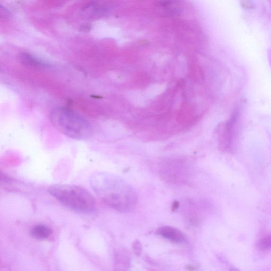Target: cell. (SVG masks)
<instances>
[{"label":"cell","instance_id":"obj_2","mask_svg":"<svg viewBox=\"0 0 271 271\" xmlns=\"http://www.w3.org/2000/svg\"><path fill=\"white\" fill-rule=\"evenodd\" d=\"M48 191L64 206L73 210L90 213L96 209L94 197L83 187L57 184L49 186Z\"/></svg>","mask_w":271,"mask_h":271},{"label":"cell","instance_id":"obj_9","mask_svg":"<svg viewBox=\"0 0 271 271\" xmlns=\"http://www.w3.org/2000/svg\"><path fill=\"white\" fill-rule=\"evenodd\" d=\"M259 249L263 250H269L271 249V235L263 238L258 244Z\"/></svg>","mask_w":271,"mask_h":271},{"label":"cell","instance_id":"obj_3","mask_svg":"<svg viewBox=\"0 0 271 271\" xmlns=\"http://www.w3.org/2000/svg\"><path fill=\"white\" fill-rule=\"evenodd\" d=\"M50 118L57 130L71 138L85 140L93 134L91 124L79 114L68 108H55L51 113Z\"/></svg>","mask_w":271,"mask_h":271},{"label":"cell","instance_id":"obj_11","mask_svg":"<svg viewBox=\"0 0 271 271\" xmlns=\"http://www.w3.org/2000/svg\"><path fill=\"white\" fill-rule=\"evenodd\" d=\"M134 246L136 247V249H134V251L136 252L137 251V254L140 253V251H141V245L139 242H136L134 244Z\"/></svg>","mask_w":271,"mask_h":271},{"label":"cell","instance_id":"obj_5","mask_svg":"<svg viewBox=\"0 0 271 271\" xmlns=\"http://www.w3.org/2000/svg\"><path fill=\"white\" fill-rule=\"evenodd\" d=\"M157 234L169 241L179 244L183 243L186 241L183 233L172 227H161L158 229Z\"/></svg>","mask_w":271,"mask_h":271},{"label":"cell","instance_id":"obj_4","mask_svg":"<svg viewBox=\"0 0 271 271\" xmlns=\"http://www.w3.org/2000/svg\"><path fill=\"white\" fill-rule=\"evenodd\" d=\"M239 111H235L226 124L225 125L222 131L221 139V146L225 150L231 149L233 142V137L234 136V129L236 127V122L239 117Z\"/></svg>","mask_w":271,"mask_h":271},{"label":"cell","instance_id":"obj_12","mask_svg":"<svg viewBox=\"0 0 271 271\" xmlns=\"http://www.w3.org/2000/svg\"><path fill=\"white\" fill-rule=\"evenodd\" d=\"M230 271H240L239 270H238L236 268H232L231 269V270H230Z\"/></svg>","mask_w":271,"mask_h":271},{"label":"cell","instance_id":"obj_8","mask_svg":"<svg viewBox=\"0 0 271 271\" xmlns=\"http://www.w3.org/2000/svg\"><path fill=\"white\" fill-rule=\"evenodd\" d=\"M103 8L99 5L97 4H90L88 5L84 9L85 13L89 14V16H94L95 15H98L100 13L103 12Z\"/></svg>","mask_w":271,"mask_h":271},{"label":"cell","instance_id":"obj_1","mask_svg":"<svg viewBox=\"0 0 271 271\" xmlns=\"http://www.w3.org/2000/svg\"><path fill=\"white\" fill-rule=\"evenodd\" d=\"M90 183L98 198L110 207L126 212L135 206V193L119 177L106 172H96L90 177Z\"/></svg>","mask_w":271,"mask_h":271},{"label":"cell","instance_id":"obj_6","mask_svg":"<svg viewBox=\"0 0 271 271\" xmlns=\"http://www.w3.org/2000/svg\"><path fill=\"white\" fill-rule=\"evenodd\" d=\"M19 60L22 64L31 68H44L48 67V64L28 53H20L19 55Z\"/></svg>","mask_w":271,"mask_h":271},{"label":"cell","instance_id":"obj_7","mask_svg":"<svg viewBox=\"0 0 271 271\" xmlns=\"http://www.w3.org/2000/svg\"><path fill=\"white\" fill-rule=\"evenodd\" d=\"M52 234L50 228L44 225H38L33 227L31 234L35 239L43 240L47 239Z\"/></svg>","mask_w":271,"mask_h":271},{"label":"cell","instance_id":"obj_10","mask_svg":"<svg viewBox=\"0 0 271 271\" xmlns=\"http://www.w3.org/2000/svg\"><path fill=\"white\" fill-rule=\"evenodd\" d=\"M241 5L244 9H251L254 7L253 4L250 1H244L241 2Z\"/></svg>","mask_w":271,"mask_h":271}]
</instances>
